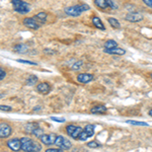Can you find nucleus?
Masks as SVG:
<instances>
[{"instance_id": "obj_1", "label": "nucleus", "mask_w": 152, "mask_h": 152, "mask_svg": "<svg viewBox=\"0 0 152 152\" xmlns=\"http://www.w3.org/2000/svg\"><path fill=\"white\" fill-rule=\"evenodd\" d=\"M21 149L24 152H40L42 150V145L28 137H23L20 139Z\"/></svg>"}, {"instance_id": "obj_2", "label": "nucleus", "mask_w": 152, "mask_h": 152, "mask_svg": "<svg viewBox=\"0 0 152 152\" xmlns=\"http://www.w3.org/2000/svg\"><path fill=\"white\" fill-rule=\"evenodd\" d=\"M90 7L88 4L85 3H81V4H77V5L74 6H69L65 8V13L69 16H79L82 12L89 10Z\"/></svg>"}, {"instance_id": "obj_3", "label": "nucleus", "mask_w": 152, "mask_h": 152, "mask_svg": "<svg viewBox=\"0 0 152 152\" xmlns=\"http://www.w3.org/2000/svg\"><path fill=\"white\" fill-rule=\"evenodd\" d=\"M13 9L20 14H26L31 11V5L23 0H11Z\"/></svg>"}, {"instance_id": "obj_4", "label": "nucleus", "mask_w": 152, "mask_h": 152, "mask_svg": "<svg viewBox=\"0 0 152 152\" xmlns=\"http://www.w3.org/2000/svg\"><path fill=\"white\" fill-rule=\"evenodd\" d=\"M94 129H95V126L94 125H86L85 126V128L82 130L81 134H80L79 136V140L80 141H86L88 138H90V137H92L94 135Z\"/></svg>"}, {"instance_id": "obj_5", "label": "nucleus", "mask_w": 152, "mask_h": 152, "mask_svg": "<svg viewBox=\"0 0 152 152\" xmlns=\"http://www.w3.org/2000/svg\"><path fill=\"white\" fill-rule=\"evenodd\" d=\"M55 144L58 147H60L61 149H65V150H68V149H70L71 147H72L71 142L63 136H57L56 141H55Z\"/></svg>"}, {"instance_id": "obj_6", "label": "nucleus", "mask_w": 152, "mask_h": 152, "mask_svg": "<svg viewBox=\"0 0 152 152\" xmlns=\"http://www.w3.org/2000/svg\"><path fill=\"white\" fill-rule=\"evenodd\" d=\"M12 133V129L8 124L0 123V139L8 138Z\"/></svg>"}, {"instance_id": "obj_7", "label": "nucleus", "mask_w": 152, "mask_h": 152, "mask_svg": "<svg viewBox=\"0 0 152 152\" xmlns=\"http://www.w3.org/2000/svg\"><path fill=\"white\" fill-rule=\"evenodd\" d=\"M143 14L139 13V12H129L125 16V19L130 23H139V21L143 20Z\"/></svg>"}, {"instance_id": "obj_8", "label": "nucleus", "mask_w": 152, "mask_h": 152, "mask_svg": "<svg viewBox=\"0 0 152 152\" xmlns=\"http://www.w3.org/2000/svg\"><path fill=\"white\" fill-rule=\"evenodd\" d=\"M56 138H57V136H56L54 133L43 134L40 137V141L43 144H45V145H52V144H55Z\"/></svg>"}, {"instance_id": "obj_9", "label": "nucleus", "mask_w": 152, "mask_h": 152, "mask_svg": "<svg viewBox=\"0 0 152 152\" xmlns=\"http://www.w3.org/2000/svg\"><path fill=\"white\" fill-rule=\"evenodd\" d=\"M7 146H8L9 149H11L12 151L14 152H18L21 149V142L20 139L18 138H13L10 139V140L7 141Z\"/></svg>"}, {"instance_id": "obj_10", "label": "nucleus", "mask_w": 152, "mask_h": 152, "mask_svg": "<svg viewBox=\"0 0 152 152\" xmlns=\"http://www.w3.org/2000/svg\"><path fill=\"white\" fill-rule=\"evenodd\" d=\"M23 24L28 28H31V29H38L40 28L41 24L38 23L34 18H23Z\"/></svg>"}, {"instance_id": "obj_11", "label": "nucleus", "mask_w": 152, "mask_h": 152, "mask_svg": "<svg viewBox=\"0 0 152 152\" xmlns=\"http://www.w3.org/2000/svg\"><path fill=\"white\" fill-rule=\"evenodd\" d=\"M37 90L42 94H47L51 91V85L48 82H41L37 85Z\"/></svg>"}, {"instance_id": "obj_12", "label": "nucleus", "mask_w": 152, "mask_h": 152, "mask_svg": "<svg viewBox=\"0 0 152 152\" xmlns=\"http://www.w3.org/2000/svg\"><path fill=\"white\" fill-rule=\"evenodd\" d=\"M94 79V76L92 74H89V73H80L79 75L77 76V80L81 83H88Z\"/></svg>"}, {"instance_id": "obj_13", "label": "nucleus", "mask_w": 152, "mask_h": 152, "mask_svg": "<svg viewBox=\"0 0 152 152\" xmlns=\"http://www.w3.org/2000/svg\"><path fill=\"white\" fill-rule=\"evenodd\" d=\"M107 112V109L104 104H97L90 110V113H91V114H95V115H104Z\"/></svg>"}, {"instance_id": "obj_14", "label": "nucleus", "mask_w": 152, "mask_h": 152, "mask_svg": "<svg viewBox=\"0 0 152 152\" xmlns=\"http://www.w3.org/2000/svg\"><path fill=\"white\" fill-rule=\"evenodd\" d=\"M104 53L107 54H110V55H125L126 54V51L124 50V49H121V48H114V49H109V50H107V49H104Z\"/></svg>"}, {"instance_id": "obj_15", "label": "nucleus", "mask_w": 152, "mask_h": 152, "mask_svg": "<svg viewBox=\"0 0 152 152\" xmlns=\"http://www.w3.org/2000/svg\"><path fill=\"white\" fill-rule=\"evenodd\" d=\"M47 18H48L47 13H46V12H44V11L39 12L38 14H36V15L34 16V18H35L40 24L41 23H45L46 21H47Z\"/></svg>"}, {"instance_id": "obj_16", "label": "nucleus", "mask_w": 152, "mask_h": 152, "mask_svg": "<svg viewBox=\"0 0 152 152\" xmlns=\"http://www.w3.org/2000/svg\"><path fill=\"white\" fill-rule=\"evenodd\" d=\"M92 23H94V26L95 28H97L99 29H102V31H105L104 24L99 16H94V18H92Z\"/></svg>"}, {"instance_id": "obj_17", "label": "nucleus", "mask_w": 152, "mask_h": 152, "mask_svg": "<svg viewBox=\"0 0 152 152\" xmlns=\"http://www.w3.org/2000/svg\"><path fill=\"white\" fill-rule=\"evenodd\" d=\"M13 50H14V52L19 53V54L26 53V51H28V46L24 45V44H18V45H16L15 47H14Z\"/></svg>"}, {"instance_id": "obj_18", "label": "nucleus", "mask_w": 152, "mask_h": 152, "mask_svg": "<svg viewBox=\"0 0 152 152\" xmlns=\"http://www.w3.org/2000/svg\"><path fill=\"white\" fill-rule=\"evenodd\" d=\"M104 49H107V50H109V49L118 48V43L115 40H107L104 44Z\"/></svg>"}, {"instance_id": "obj_19", "label": "nucleus", "mask_w": 152, "mask_h": 152, "mask_svg": "<svg viewBox=\"0 0 152 152\" xmlns=\"http://www.w3.org/2000/svg\"><path fill=\"white\" fill-rule=\"evenodd\" d=\"M107 21H109V23L112 26V28H117V29L121 28V23H120V21L118 20L117 18H107Z\"/></svg>"}, {"instance_id": "obj_20", "label": "nucleus", "mask_w": 152, "mask_h": 152, "mask_svg": "<svg viewBox=\"0 0 152 152\" xmlns=\"http://www.w3.org/2000/svg\"><path fill=\"white\" fill-rule=\"evenodd\" d=\"M38 81H39V79H38V77H37V76L29 75L28 77V79L26 80V85H31V86H33V85L37 84Z\"/></svg>"}, {"instance_id": "obj_21", "label": "nucleus", "mask_w": 152, "mask_h": 152, "mask_svg": "<svg viewBox=\"0 0 152 152\" xmlns=\"http://www.w3.org/2000/svg\"><path fill=\"white\" fill-rule=\"evenodd\" d=\"M38 127H40V126H39V124H37V123H28V124L26 125L24 129H26V131L28 132V133L31 134V133H33L34 130L37 129Z\"/></svg>"}, {"instance_id": "obj_22", "label": "nucleus", "mask_w": 152, "mask_h": 152, "mask_svg": "<svg viewBox=\"0 0 152 152\" xmlns=\"http://www.w3.org/2000/svg\"><path fill=\"white\" fill-rule=\"evenodd\" d=\"M127 124L133 125V126H144V127H148L149 125L146 122H139V121H133V120H127L125 121Z\"/></svg>"}, {"instance_id": "obj_23", "label": "nucleus", "mask_w": 152, "mask_h": 152, "mask_svg": "<svg viewBox=\"0 0 152 152\" xmlns=\"http://www.w3.org/2000/svg\"><path fill=\"white\" fill-rule=\"evenodd\" d=\"M94 4L100 9H107L109 7L107 3V0H94Z\"/></svg>"}, {"instance_id": "obj_24", "label": "nucleus", "mask_w": 152, "mask_h": 152, "mask_svg": "<svg viewBox=\"0 0 152 152\" xmlns=\"http://www.w3.org/2000/svg\"><path fill=\"white\" fill-rule=\"evenodd\" d=\"M82 128L81 127H77V128L75 129V131L73 132V134L71 135V137H72L73 139H78L79 138V136H80V134H81V132H82Z\"/></svg>"}, {"instance_id": "obj_25", "label": "nucleus", "mask_w": 152, "mask_h": 152, "mask_svg": "<svg viewBox=\"0 0 152 152\" xmlns=\"http://www.w3.org/2000/svg\"><path fill=\"white\" fill-rule=\"evenodd\" d=\"M82 65H83V62L81 60L80 61H76V62L74 63V64L72 65V67H71V69L72 70H79V69H81V67H82Z\"/></svg>"}, {"instance_id": "obj_26", "label": "nucleus", "mask_w": 152, "mask_h": 152, "mask_svg": "<svg viewBox=\"0 0 152 152\" xmlns=\"http://www.w3.org/2000/svg\"><path fill=\"white\" fill-rule=\"evenodd\" d=\"M31 134H33L34 136H36V137H38V138H40L42 135L44 134V130L42 129V128H40V127H38L37 129L34 130L33 133H31Z\"/></svg>"}, {"instance_id": "obj_27", "label": "nucleus", "mask_w": 152, "mask_h": 152, "mask_svg": "<svg viewBox=\"0 0 152 152\" xmlns=\"http://www.w3.org/2000/svg\"><path fill=\"white\" fill-rule=\"evenodd\" d=\"M77 128V126H74V125H68L67 127H66V132H67V134L71 136V135L73 134V132L75 131V129Z\"/></svg>"}, {"instance_id": "obj_28", "label": "nucleus", "mask_w": 152, "mask_h": 152, "mask_svg": "<svg viewBox=\"0 0 152 152\" xmlns=\"http://www.w3.org/2000/svg\"><path fill=\"white\" fill-rule=\"evenodd\" d=\"M87 146L89 147V148H99V147L102 146V144L99 143L97 141H90L87 143Z\"/></svg>"}, {"instance_id": "obj_29", "label": "nucleus", "mask_w": 152, "mask_h": 152, "mask_svg": "<svg viewBox=\"0 0 152 152\" xmlns=\"http://www.w3.org/2000/svg\"><path fill=\"white\" fill-rule=\"evenodd\" d=\"M107 6L111 7L112 9H117L118 8V5L115 3L113 0H107Z\"/></svg>"}, {"instance_id": "obj_30", "label": "nucleus", "mask_w": 152, "mask_h": 152, "mask_svg": "<svg viewBox=\"0 0 152 152\" xmlns=\"http://www.w3.org/2000/svg\"><path fill=\"white\" fill-rule=\"evenodd\" d=\"M0 111H3V112H11V111H12V107H9V105L0 104Z\"/></svg>"}, {"instance_id": "obj_31", "label": "nucleus", "mask_w": 152, "mask_h": 152, "mask_svg": "<svg viewBox=\"0 0 152 152\" xmlns=\"http://www.w3.org/2000/svg\"><path fill=\"white\" fill-rule=\"evenodd\" d=\"M18 62L23 63V64H28V65H37L36 62H31V61H28V60H23V59H18Z\"/></svg>"}, {"instance_id": "obj_32", "label": "nucleus", "mask_w": 152, "mask_h": 152, "mask_svg": "<svg viewBox=\"0 0 152 152\" xmlns=\"http://www.w3.org/2000/svg\"><path fill=\"white\" fill-rule=\"evenodd\" d=\"M51 120L54 122H58V123H64L65 119L64 118H58V117H51Z\"/></svg>"}, {"instance_id": "obj_33", "label": "nucleus", "mask_w": 152, "mask_h": 152, "mask_svg": "<svg viewBox=\"0 0 152 152\" xmlns=\"http://www.w3.org/2000/svg\"><path fill=\"white\" fill-rule=\"evenodd\" d=\"M45 152H64L63 149H59V148H49Z\"/></svg>"}, {"instance_id": "obj_34", "label": "nucleus", "mask_w": 152, "mask_h": 152, "mask_svg": "<svg viewBox=\"0 0 152 152\" xmlns=\"http://www.w3.org/2000/svg\"><path fill=\"white\" fill-rule=\"evenodd\" d=\"M6 76V72L3 68H0V80L4 79V77Z\"/></svg>"}, {"instance_id": "obj_35", "label": "nucleus", "mask_w": 152, "mask_h": 152, "mask_svg": "<svg viewBox=\"0 0 152 152\" xmlns=\"http://www.w3.org/2000/svg\"><path fill=\"white\" fill-rule=\"evenodd\" d=\"M144 2L146 6H148L149 8H152V0H142Z\"/></svg>"}, {"instance_id": "obj_36", "label": "nucleus", "mask_w": 152, "mask_h": 152, "mask_svg": "<svg viewBox=\"0 0 152 152\" xmlns=\"http://www.w3.org/2000/svg\"><path fill=\"white\" fill-rule=\"evenodd\" d=\"M148 115H149V116H150V117H152V109L150 110V111L148 112Z\"/></svg>"}, {"instance_id": "obj_37", "label": "nucleus", "mask_w": 152, "mask_h": 152, "mask_svg": "<svg viewBox=\"0 0 152 152\" xmlns=\"http://www.w3.org/2000/svg\"><path fill=\"white\" fill-rule=\"evenodd\" d=\"M3 96H4L3 94H0V99H2V97H3Z\"/></svg>"}, {"instance_id": "obj_38", "label": "nucleus", "mask_w": 152, "mask_h": 152, "mask_svg": "<svg viewBox=\"0 0 152 152\" xmlns=\"http://www.w3.org/2000/svg\"><path fill=\"white\" fill-rule=\"evenodd\" d=\"M150 77H151V79H152V73H151V76H150Z\"/></svg>"}]
</instances>
